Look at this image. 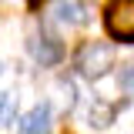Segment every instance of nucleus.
I'll return each mask as SVG.
<instances>
[{"label": "nucleus", "instance_id": "39448f33", "mask_svg": "<svg viewBox=\"0 0 134 134\" xmlns=\"http://www.w3.org/2000/svg\"><path fill=\"white\" fill-rule=\"evenodd\" d=\"M50 121H54V107H50V100H40L24 114L20 134H50Z\"/></svg>", "mask_w": 134, "mask_h": 134}, {"label": "nucleus", "instance_id": "9b49d317", "mask_svg": "<svg viewBox=\"0 0 134 134\" xmlns=\"http://www.w3.org/2000/svg\"><path fill=\"white\" fill-rule=\"evenodd\" d=\"M34 3H40V0H34Z\"/></svg>", "mask_w": 134, "mask_h": 134}, {"label": "nucleus", "instance_id": "20e7f679", "mask_svg": "<svg viewBox=\"0 0 134 134\" xmlns=\"http://www.w3.org/2000/svg\"><path fill=\"white\" fill-rule=\"evenodd\" d=\"M87 20H91V14H87V3L84 0H54L50 3L47 24L57 27V30H77Z\"/></svg>", "mask_w": 134, "mask_h": 134}, {"label": "nucleus", "instance_id": "423d86ee", "mask_svg": "<svg viewBox=\"0 0 134 134\" xmlns=\"http://www.w3.org/2000/svg\"><path fill=\"white\" fill-rule=\"evenodd\" d=\"M114 114H117L114 104H107V100L97 97L91 104V111H87V124H91V127H107V124H114Z\"/></svg>", "mask_w": 134, "mask_h": 134}, {"label": "nucleus", "instance_id": "1a4fd4ad", "mask_svg": "<svg viewBox=\"0 0 134 134\" xmlns=\"http://www.w3.org/2000/svg\"><path fill=\"white\" fill-rule=\"evenodd\" d=\"M117 87L124 94H134V64H121V70H117Z\"/></svg>", "mask_w": 134, "mask_h": 134}, {"label": "nucleus", "instance_id": "6e6552de", "mask_svg": "<svg viewBox=\"0 0 134 134\" xmlns=\"http://www.w3.org/2000/svg\"><path fill=\"white\" fill-rule=\"evenodd\" d=\"M57 91H60L64 111H74V107H77V84L70 81V77H60V81H57Z\"/></svg>", "mask_w": 134, "mask_h": 134}, {"label": "nucleus", "instance_id": "f257e3e1", "mask_svg": "<svg viewBox=\"0 0 134 134\" xmlns=\"http://www.w3.org/2000/svg\"><path fill=\"white\" fill-rule=\"evenodd\" d=\"M74 67H77V74H81L84 81H104L111 70L117 67V47L111 40H87L81 50H77V57H74Z\"/></svg>", "mask_w": 134, "mask_h": 134}, {"label": "nucleus", "instance_id": "0eeeda50", "mask_svg": "<svg viewBox=\"0 0 134 134\" xmlns=\"http://www.w3.org/2000/svg\"><path fill=\"white\" fill-rule=\"evenodd\" d=\"M17 121V91H0V131H10Z\"/></svg>", "mask_w": 134, "mask_h": 134}, {"label": "nucleus", "instance_id": "9d476101", "mask_svg": "<svg viewBox=\"0 0 134 134\" xmlns=\"http://www.w3.org/2000/svg\"><path fill=\"white\" fill-rule=\"evenodd\" d=\"M0 74H3V67H0Z\"/></svg>", "mask_w": 134, "mask_h": 134}, {"label": "nucleus", "instance_id": "f03ea898", "mask_svg": "<svg viewBox=\"0 0 134 134\" xmlns=\"http://www.w3.org/2000/svg\"><path fill=\"white\" fill-rule=\"evenodd\" d=\"M27 50H30L34 64L40 67H57L64 60V44H60V37L54 34V27L47 24V17L40 20H30V27H27Z\"/></svg>", "mask_w": 134, "mask_h": 134}, {"label": "nucleus", "instance_id": "7ed1b4c3", "mask_svg": "<svg viewBox=\"0 0 134 134\" xmlns=\"http://www.w3.org/2000/svg\"><path fill=\"white\" fill-rule=\"evenodd\" d=\"M104 30L117 44H134V0H111L104 7Z\"/></svg>", "mask_w": 134, "mask_h": 134}]
</instances>
